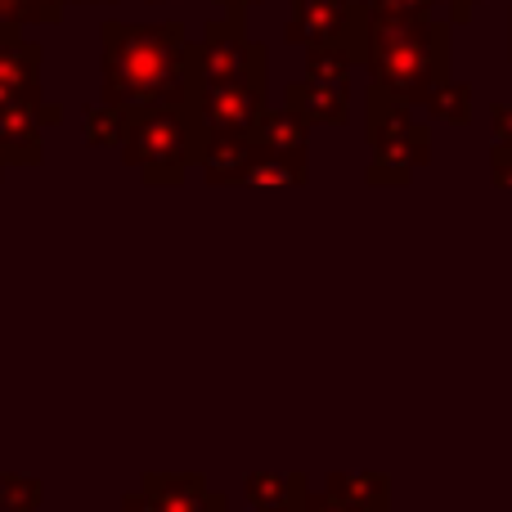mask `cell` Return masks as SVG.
I'll return each mask as SVG.
<instances>
[{
  "label": "cell",
  "mask_w": 512,
  "mask_h": 512,
  "mask_svg": "<svg viewBox=\"0 0 512 512\" xmlns=\"http://www.w3.org/2000/svg\"><path fill=\"white\" fill-rule=\"evenodd\" d=\"M189 54L194 50H167L162 36H122L108 50V99L122 108L198 104L203 68Z\"/></svg>",
  "instance_id": "6da1fadb"
},
{
  "label": "cell",
  "mask_w": 512,
  "mask_h": 512,
  "mask_svg": "<svg viewBox=\"0 0 512 512\" xmlns=\"http://www.w3.org/2000/svg\"><path fill=\"white\" fill-rule=\"evenodd\" d=\"M207 122L198 104H158L131 108V131L122 140V158L144 176L153 189L185 185L189 167L203 162Z\"/></svg>",
  "instance_id": "7a4b0ae2"
},
{
  "label": "cell",
  "mask_w": 512,
  "mask_h": 512,
  "mask_svg": "<svg viewBox=\"0 0 512 512\" xmlns=\"http://www.w3.org/2000/svg\"><path fill=\"white\" fill-rule=\"evenodd\" d=\"M369 144H373V162L364 171V180L373 189H405L432 162V135H427V126H418L409 117L405 99H396L382 86L369 99Z\"/></svg>",
  "instance_id": "3957f363"
},
{
  "label": "cell",
  "mask_w": 512,
  "mask_h": 512,
  "mask_svg": "<svg viewBox=\"0 0 512 512\" xmlns=\"http://www.w3.org/2000/svg\"><path fill=\"white\" fill-rule=\"evenodd\" d=\"M378 86L405 104H423L445 81V36H378L373 45Z\"/></svg>",
  "instance_id": "277c9868"
},
{
  "label": "cell",
  "mask_w": 512,
  "mask_h": 512,
  "mask_svg": "<svg viewBox=\"0 0 512 512\" xmlns=\"http://www.w3.org/2000/svg\"><path fill=\"white\" fill-rule=\"evenodd\" d=\"M198 113H203L212 135H243V140H252L256 122H261V113H265V90L252 86V81L207 86L203 99H198Z\"/></svg>",
  "instance_id": "5b68a950"
},
{
  "label": "cell",
  "mask_w": 512,
  "mask_h": 512,
  "mask_svg": "<svg viewBox=\"0 0 512 512\" xmlns=\"http://www.w3.org/2000/svg\"><path fill=\"white\" fill-rule=\"evenodd\" d=\"M41 122H59V108H41L32 95L0 99V153L14 167H41Z\"/></svg>",
  "instance_id": "8992f818"
},
{
  "label": "cell",
  "mask_w": 512,
  "mask_h": 512,
  "mask_svg": "<svg viewBox=\"0 0 512 512\" xmlns=\"http://www.w3.org/2000/svg\"><path fill=\"white\" fill-rule=\"evenodd\" d=\"M140 495L158 512H230L221 490L207 486L198 472H144Z\"/></svg>",
  "instance_id": "52a82bcc"
},
{
  "label": "cell",
  "mask_w": 512,
  "mask_h": 512,
  "mask_svg": "<svg viewBox=\"0 0 512 512\" xmlns=\"http://www.w3.org/2000/svg\"><path fill=\"white\" fill-rule=\"evenodd\" d=\"M252 144L265 153V158H274V162H283V167L297 171L301 185L310 180V167H306V117H297L292 108H283V113H261Z\"/></svg>",
  "instance_id": "ba28073f"
},
{
  "label": "cell",
  "mask_w": 512,
  "mask_h": 512,
  "mask_svg": "<svg viewBox=\"0 0 512 512\" xmlns=\"http://www.w3.org/2000/svg\"><path fill=\"white\" fill-rule=\"evenodd\" d=\"M310 490L315 486L306 472H252L243 481V499L256 512H306Z\"/></svg>",
  "instance_id": "9c48e42d"
},
{
  "label": "cell",
  "mask_w": 512,
  "mask_h": 512,
  "mask_svg": "<svg viewBox=\"0 0 512 512\" xmlns=\"http://www.w3.org/2000/svg\"><path fill=\"white\" fill-rule=\"evenodd\" d=\"M256 158V144L243 140V135H212L207 131V149H203V180L212 189H234L243 185V176H248Z\"/></svg>",
  "instance_id": "30bf717a"
},
{
  "label": "cell",
  "mask_w": 512,
  "mask_h": 512,
  "mask_svg": "<svg viewBox=\"0 0 512 512\" xmlns=\"http://www.w3.org/2000/svg\"><path fill=\"white\" fill-rule=\"evenodd\" d=\"M203 77H207V86H230V81H252V86H261V77H265L261 50H248V45H239V41H221V32H212V45H207V59H203Z\"/></svg>",
  "instance_id": "8fae6325"
},
{
  "label": "cell",
  "mask_w": 512,
  "mask_h": 512,
  "mask_svg": "<svg viewBox=\"0 0 512 512\" xmlns=\"http://www.w3.org/2000/svg\"><path fill=\"white\" fill-rule=\"evenodd\" d=\"M288 108L297 117H306V126H342L346 122V90L342 81H315V86L288 90Z\"/></svg>",
  "instance_id": "7c38bea8"
},
{
  "label": "cell",
  "mask_w": 512,
  "mask_h": 512,
  "mask_svg": "<svg viewBox=\"0 0 512 512\" xmlns=\"http://www.w3.org/2000/svg\"><path fill=\"white\" fill-rule=\"evenodd\" d=\"M324 490L346 499V504H355L360 512H378V508H387L391 477L387 472H328Z\"/></svg>",
  "instance_id": "4fadbf2b"
},
{
  "label": "cell",
  "mask_w": 512,
  "mask_h": 512,
  "mask_svg": "<svg viewBox=\"0 0 512 512\" xmlns=\"http://www.w3.org/2000/svg\"><path fill=\"white\" fill-rule=\"evenodd\" d=\"M126 131H131V108L113 104V99L108 108H86V144L108 149V144H122Z\"/></svg>",
  "instance_id": "5bb4252c"
},
{
  "label": "cell",
  "mask_w": 512,
  "mask_h": 512,
  "mask_svg": "<svg viewBox=\"0 0 512 512\" xmlns=\"http://www.w3.org/2000/svg\"><path fill=\"white\" fill-rule=\"evenodd\" d=\"M41 504L45 486L36 477H18V472L0 477V512H41Z\"/></svg>",
  "instance_id": "9a60e30c"
},
{
  "label": "cell",
  "mask_w": 512,
  "mask_h": 512,
  "mask_svg": "<svg viewBox=\"0 0 512 512\" xmlns=\"http://www.w3.org/2000/svg\"><path fill=\"white\" fill-rule=\"evenodd\" d=\"M288 185H301L297 171L283 167V162H274V158H265V153L256 149L248 176H243V189H288Z\"/></svg>",
  "instance_id": "2e32d148"
},
{
  "label": "cell",
  "mask_w": 512,
  "mask_h": 512,
  "mask_svg": "<svg viewBox=\"0 0 512 512\" xmlns=\"http://www.w3.org/2000/svg\"><path fill=\"white\" fill-rule=\"evenodd\" d=\"M427 104H432V117H436V122H450V126L468 122V90H463V86L436 90V99H427Z\"/></svg>",
  "instance_id": "e0dca14e"
},
{
  "label": "cell",
  "mask_w": 512,
  "mask_h": 512,
  "mask_svg": "<svg viewBox=\"0 0 512 512\" xmlns=\"http://www.w3.org/2000/svg\"><path fill=\"white\" fill-rule=\"evenodd\" d=\"M490 185L512 189V140H499L495 153H490Z\"/></svg>",
  "instance_id": "ac0fdd59"
},
{
  "label": "cell",
  "mask_w": 512,
  "mask_h": 512,
  "mask_svg": "<svg viewBox=\"0 0 512 512\" xmlns=\"http://www.w3.org/2000/svg\"><path fill=\"white\" fill-rule=\"evenodd\" d=\"M306 512H360V508L346 504V499H337V495H328V490L319 486V490H310V504H306Z\"/></svg>",
  "instance_id": "d6986e66"
},
{
  "label": "cell",
  "mask_w": 512,
  "mask_h": 512,
  "mask_svg": "<svg viewBox=\"0 0 512 512\" xmlns=\"http://www.w3.org/2000/svg\"><path fill=\"white\" fill-rule=\"evenodd\" d=\"M113 512H158V508H153L149 499L140 495V486H135V490H126V495L117 499V508H113Z\"/></svg>",
  "instance_id": "ffe728a7"
},
{
  "label": "cell",
  "mask_w": 512,
  "mask_h": 512,
  "mask_svg": "<svg viewBox=\"0 0 512 512\" xmlns=\"http://www.w3.org/2000/svg\"><path fill=\"white\" fill-rule=\"evenodd\" d=\"M490 122H495V135H499V140H512V108L495 104V113H490Z\"/></svg>",
  "instance_id": "44dd1931"
},
{
  "label": "cell",
  "mask_w": 512,
  "mask_h": 512,
  "mask_svg": "<svg viewBox=\"0 0 512 512\" xmlns=\"http://www.w3.org/2000/svg\"><path fill=\"white\" fill-rule=\"evenodd\" d=\"M378 512H391V508H378Z\"/></svg>",
  "instance_id": "7402d4cb"
},
{
  "label": "cell",
  "mask_w": 512,
  "mask_h": 512,
  "mask_svg": "<svg viewBox=\"0 0 512 512\" xmlns=\"http://www.w3.org/2000/svg\"><path fill=\"white\" fill-rule=\"evenodd\" d=\"M41 512H45V508H41Z\"/></svg>",
  "instance_id": "603a6c76"
}]
</instances>
